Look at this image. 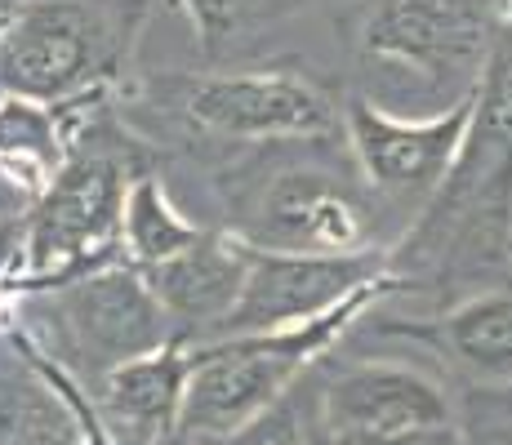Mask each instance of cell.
I'll list each match as a JSON object with an SVG mask.
<instances>
[{"mask_svg":"<svg viewBox=\"0 0 512 445\" xmlns=\"http://www.w3.org/2000/svg\"><path fill=\"white\" fill-rule=\"evenodd\" d=\"M370 294L374 285L352 294L343 308L317 316V321L290 325V330L228 334V339H214V343H196L187 352V388H183L179 428L192 432V437H219V432H232L241 423L259 419L268 405H277L299 383L312 352L326 348L334 334L348 325V316L361 312V303Z\"/></svg>","mask_w":512,"mask_h":445,"instance_id":"6da1fadb","label":"cell"},{"mask_svg":"<svg viewBox=\"0 0 512 445\" xmlns=\"http://www.w3.org/2000/svg\"><path fill=\"white\" fill-rule=\"evenodd\" d=\"M317 432L326 445H464L459 401L401 361H361L321 392Z\"/></svg>","mask_w":512,"mask_h":445,"instance_id":"7a4b0ae2","label":"cell"},{"mask_svg":"<svg viewBox=\"0 0 512 445\" xmlns=\"http://www.w3.org/2000/svg\"><path fill=\"white\" fill-rule=\"evenodd\" d=\"M383 259L374 250L357 254H303V250H250L241 299L219 325L214 339L228 334H272L290 325L317 321L374 285Z\"/></svg>","mask_w":512,"mask_h":445,"instance_id":"3957f363","label":"cell"},{"mask_svg":"<svg viewBox=\"0 0 512 445\" xmlns=\"http://www.w3.org/2000/svg\"><path fill=\"white\" fill-rule=\"evenodd\" d=\"M107 32L81 0H36L0 36V81L14 98L58 103L103 72Z\"/></svg>","mask_w":512,"mask_h":445,"instance_id":"277c9868","label":"cell"},{"mask_svg":"<svg viewBox=\"0 0 512 445\" xmlns=\"http://www.w3.org/2000/svg\"><path fill=\"white\" fill-rule=\"evenodd\" d=\"M366 49L379 63L415 72L423 85L472 81L490 54V18L481 0H379L366 23Z\"/></svg>","mask_w":512,"mask_h":445,"instance_id":"5b68a950","label":"cell"},{"mask_svg":"<svg viewBox=\"0 0 512 445\" xmlns=\"http://www.w3.org/2000/svg\"><path fill=\"white\" fill-rule=\"evenodd\" d=\"M472 112H477V89H468L459 103H450L446 116H432V121H397L370 103H352L348 134L370 183L392 201H415L446 183L468 138Z\"/></svg>","mask_w":512,"mask_h":445,"instance_id":"8992f818","label":"cell"},{"mask_svg":"<svg viewBox=\"0 0 512 445\" xmlns=\"http://www.w3.org/2000/svg\"><path fill=\"white\" fill-rule=\"evenodd\" d=\"M72 348L90 361L94 374H107L134 356L161 352L170 339V316L156 299L152 281L139 272H98L76 281L58 299Z\"/></svg>","mask_w":512,"mask_h":445,"instance_id":"52a82bcc","label":"cell"},{"mask_svg":"<svg viewBox=\"0 0 512 445\" xmlns=\"http://www.w3.org/2000/svg\"><path fill=\"white\" fill-rule=\"evenodd\" d=\"M183 112L228 138H317L334 130V107L299 76H210L187 81Z\"/></svg>","mask_w":512,"mask_h":445,"instance_id":"ba28073f","label":"cell"},{"mask_svg":"<svg viewBox=\"0 0 512 445\" xmlns=\"http://www.w3.org/2000/svg\"><path fill=\"white\" fill-rule=\"evenodd\" d=\"M125 219V183L121 170L103 156H76L72 165H63L54 178V187L45 192L41 210L32 219V250L36 272L49 267L81 263L94 245H103L112 236V227Z\"/></svg>","mask_w":512,"mask_h":445,"instance_id":"9c48e42d","label":"cell"},{"mask_svg":"<svg viewBox=\"0 0 512 445\" xmlns=\"http://www.w3.org/2000/svg\"><path fill=\"white\" fill-rule=\"evenodd\" d=\"M259 236L268 250L303 254H357L370 236V223L352 192L330 183L326 174L294 170L281 174L263 196Z\"/></svg>","mask_w":512,"mask_h":445,"instance_id":"30bf717a","label":"cell"},{"mask_svg":"<svg viewBox=\"0 0 512 445\" xmlns=\"http://www.w3.org/2000/svg\"><path fill=\"white\" fill-rule=\"evenodd\" d=\"M250 250L254 245L236 241V236H196L187 250L174 259L152 267V290L161 299L165 316L174 325H187L196 334H219L228 312L241 299L245 272H250Z\"/></svg>","mask_w":512,"mask_h":445,"instance_id":"8fae6325","label":"cell"},{"mask_svg":"<svg viewBox=\"0 0 512 445\" xmlns=\"http://www.w3.org/2000/svg\"><path fill=\"white\" fill-rule=\"evenodd\" d=\"M183 388H187V352L161 348L107 370L98 401H103V414L116 432L152 445L170 428H179Z\"/></svg>","mask_w":512,"mask_h":445,"instance_id":"7c38bea8","label":"cell"},{"mask_svg":"<svg viewBox=\"0 0 512 445\" xmlns=\"http://www.w3.org/2000/svg\"><path fill=\"white\" fill-rule=\"evenodd\" d=\"M441 348L477 383H512V290L468 299L441 321Z\"/></svg>","mask_w":512,"mask_h":445,"instance_id":"4fadbf2b","label":"cell"},{"mask_svg":"<svg viewBox=\"0 0 512 445\" xmlns=\"http://www.w3.org/2000/svg\"><path fill=\"white\" fill-rule=\"evenodd\" d=\"M125 241H130L134 259L156 267L165 259H174L179 250L196 241V227L183 223L179 214H174V205L165 201V192L152 183V178H139V183L125 192Z\"/></svg>","mask_w":512,"mask_h":445,"instance_id":"5bb4252c","label":"cell"},{"mask_svg":"<svg viewBox=\"0 0 512 445\" xmlns=\"http://www.w3.org/2000/svg\"><path fill=\"white\" fill-rule=\"evenodd\" d=\"M455 401L464 445H512V383L468 379Z\"/></svg>","mask_w":512,"mask_h":445,"instance_id":"9a60e30c","label":"cell"},{"mask_svg":"<svg viewBox=\"0 0 512 445\" xmlns=\"http://www.w3.org/2000/svg\"><path fill=\"white\" fill-rule=\"evenodd\" d=\"M201 445H312V423H308V401L303 388H290L277 405L259 414V419L241 423L219 437H196Z\"/></svg>","mask_w":512,"mask_h":445,"instance_id":"2e32d148","label":"cell"},{"mask_svg":"<svg viewBox=\"0 0 512 445\" xmlns=\"http://www.w3.org/2000/svg\"><path fill=\"white\" fill-rule=\"evenodd\" d=\"M0 152L45 156L54 152V125L32 98H9L0 103Z\"/></svg>","mask_w":512,"mask_h":445,"instance_id":"e0dca14e","label":"cell"},{"mask_svg":"<svg viewBox=\"0 0 512 445\" xmlns=\"http://www.w3.org/2000/svg\"><path fill=\"white\" fill-rule=\"evenodd\" d=\"M187 5H192L201 32L210 36V41H219V36L236 32V27H241L250 14H259L263 0H187Z\"/></svg>","mask_w":512,"mask_h":445,"instance_id":"ac0fdd59","label":"cell"},{"mask_svg":"<svg viewBox=\"0 0 512 445\" xmlns=\"http://www.w3.org/2000/svg\"><path fill=\"white\" fill-rule=\"evenodd\" d=\"M152 445H201V441H196L192 432H183V428H170V432H165V437H156Z\"/></svg>","mask_w":512,"mask_h":445,"instance_id":"d6986e66","label":"cell"},{"mask_svg":"<svg viewBox=\"0 0 512 445\" xmlns=\"http://www.w3.org/2000/svg\"><path fill=\"white\" fill-rule=\"evenodd\" d=\"M312 445H326V441H321V432H317V423H312Z\"/></svg>","mask_w":512,"mask_h":445,"instance_id":"ffe728a7","label":"cell"},{"mask_svg":"<svg viewBox=\"0 0 512 445\" xmlns=\"http://www.w3.org/2000/svg\"><path fill=\"white\" fill-rule=\"evenodd\" d=\"M508 259H512V227H508Z\"/></svg>","mask_w":512,"mask_h":445,"instance_id":"44dd1931","label":"cell"}]
</instances>
